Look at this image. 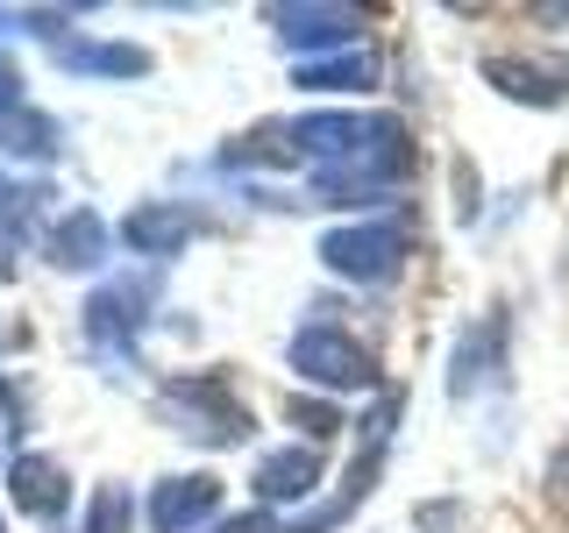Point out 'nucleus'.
<instances>
[{"label":"nucleus","instance_id":"nucleus-1","mask_svg":"<svg viewBox=\"0 0 569 533\" xmlns=\"http://www.w3.org/2000/svg\"><path fill=\"white\" fill-rule=\"evenodd\" d=\"M284 363H292L307 384H320V391H370V384H378V363H370V349L356 342V334L328 328V320L299 328L292 349H284Z\"/></svg>","mask_w":569,"mask_h":533},{"label":"nucleus","instance_id":"nucleus-2","mask_svg":"<svg viewBox=\"0 0 569 533\" xmlns=\"http://www.w3.org/2000/svg\"><path fill=\"white\" fill-rule=\"evenodd\" d=\"M164 420H171L186 441H200V449H236V441L249 434V413L228 399L221 378H178V384L164 391Z\"/></svg>","mask_w":569,"mask_h":533},{"label":"nucleus","instance_id":"nucleus-3","mask_svg":"<svg viewBox=\"0 0 569 533\" xmlns=\"http://www.w3.org/2000/svg\"><path fill=\"white\" fill-rule=\"evenodd\" d=\"M406 257V228L399 221H363V228H335L320 242V263L335 278H356V284H385Z\"/></svg>","mask_w":569,"mask_h":533},{"label":"nucleus","instance_id":"nucleus-4","mask_svg":"<svg viewBox=\"0 0 569 533\" xmlns=\"http://www.w3.org/2000/svg\"><path fill=\"white\" fill-rule=\"evenodd\" d=\"M485 79L498 86L506 100H527V107H556L569 100V58H485Z\"/></svg>","mask_w":569,"mask_h":533},{"label":"nucleus","instance_id":"nucleus-5","mask_svg":"<svg viewBox=\"0 0 569 533\" xmlns=\"http://www.w3.org/2000/svg\"><path fill=\"white\" fill-rule=\"evenodd\" d=\"M498 363H506V313H485L477 328H462V342L449 355V391L456 399H470V391H485L498 378Z\"/></svg>","mask_w":569,"mask_h":533},{"label":"nucleus","instance_id":"nucleus-6","mask_svg":"<svg viewBox=\"0 0 569 533\" xmlns=\"http://www.w3.org/2000/svg\"><path fill=\"white\" fill-rule=\"evenodd\" d=\"M221 512V484L213 476H164L150 491V526L157 533H200Z\"/></svg>","mask_w":569,"mask_h":533},{"label":"nucleus","instance_id":"nucleus-7","mask_svg":"<svg viewBox=\"0 0 569 533\" xmlns=\"http://www.w3.org/2000/svg\"><path fill=\"white\" fill-rule=\"evenodd\" d=\"M142 306H150V278H114V284H100V292L86 299V334H93V342L129 349V334L142 328Z\"/></svg>","mask_w":569,"mask_h":533},{"label":"nucleus","instance_id":"nucleus-8","mask_svg":"<svg viewBox=\"0 0 569 533\" xmlns=\"http://www.w3.org/2000/svg\"><path fill=\"white\" fill-rule=\"evenodd\" d=\"M271 22L292 50H342V43H356L363 14L356 8H271Z\"/></svg>","mask_w":569,"mask_h":533},{"label":"nucleus","instance_id":"nucleus-9","mask_svg":"<svg viewBox=\"0 0 569 533\" xmlns=\"http://www.w3.org/2000/svg\"><path fill=\"white\" fill-rule=\"evenodd\" d=\"M249 484H257L263 512H271V505H299V497H313V484H320V449H278V455H263Z\"/></svg>","mask_w":569,"mask_h":533},{"label":"nucleus","instance_id":"nucleus-10","mask_svg":"<svg viewBox=\"0 0 569 533\" xmlns=\"http://www.w3.org/2000/svg\"><path fill=\"white\" fill-rule=\"evenodd\" d=\"M8 484H14V505H22L29 520H64V505H71V476H64L50 455H14Z\"/></svg>","mask_w":569,"mask_h":533},{"label":"nucleus","instance_id":"nucleus-11","mask_svg":"<svg viewBox=\"0 0 569 533\" xmlns=\"http://www.w3.org/2000/svg\"><path fill=\"white\" fill-rule=\"evenodd\" d=\"M192 228H200V213H186V207H171V200H150V207H136L129 221H121V242H129L136 257H171Z\"/></svg>","mask_w":569,"mask_h":533},{"label":"nucleus","instance_id":"nucleus-12","mask_svg":"<svg viewBox=\"0 0 569 533\" xmlns=\"http://www.w3.org/2000/svg\"><path fill=\"white\" fill-rule=\"evenodd\" d=\"M107 242H114V235H107L100 213H93V207H71L64 221L50 228L43 249H50V263H58V271H93V263L107 257Z\"/></svg>","mask_w":569,"mask_h":533},{"label":"nucleus","instance_id":"nucleus-13","mask_svg":"<svg viewBox=\"0 0 569 533\" xmlns=\"http://www.w3.org/2000/svg\"><path fill=\"white\" fill-rule=\"evenodd\" d=\"M0 157H58V121L22 100H0Z\"/></svg>","mask_w":569,"mask_h":533},{"label":"nucleus","instance_id":"nucleus-14","mask_svg":"<svg viewBox=\"0 0 569 533\" xmlns=\"http://www.w3.org/2000/svg\"><path fill=\"white\" fill-rule=\"evenodd\" d=\"M43 200H50L43 185H14V178H0V278H8L14 249H22V228H29V213Z\"/></svg>","mask_w":569,"mask_h":533},{"label":"nucleus","instance_id":"nucleus-15","mask_svg":"<svg viewBox=\"0 0 569 533\" xmlns=\"http://www.w3.org/2000/svg\"><path fill=\"white\" fill-rule=\"evenodd\" d=\"M370 79H378V64H370L363 50L328 58V64H299V86H307V93H363Z\"/></svg>","mask_w":569,"mask_h":533},{"label":"nucleus","instance_id":"nucleus-16","mask_svg":"<svg viewBox=\"0 0 569 533\" xmlns=\"http://www.w3.org/2000/svg\"><path fill=\"white\" fill-rule=\"evenodd\" d=\"M58 58L71 64V71H150V50H136V43H64Z\"/></svg>","mask_w":569,"mask_h":533},{"label":"nucleus","instance_id":"nucleus-17","mask_svg":"<svg viewBox=\"0 0 569 533\" xmlns=\"http://www.w3.org/2000/svg\"><path fill=\"white\" fill-rule=\"evenodd\" d=\"M129 520H136V497L121 484H107L93 497V512H86V533H129Z\"/></svg>","mask_w":569,"mask_h":533},{"label":"nucleus","instance_id":"nucleus-18","mask_svg":"<svg viewBox=\"0 0 569 533\" xmlns=\"http://www.w3.org/2000/svg\"><path fill=\"white\" fill-rule=\"evenodd\" d=\"M541 491H548V505L556 512H569V441L556 455H548V470H541Z\"/></svg>","mask_w":569,"mask_h":533},{"label":"nucleus","instance_id":"nucleus-19","mask_svg":"<svg viewBox=\"0 0 569 533\" xmlns=\"http://www.w3.org/2000/svg\"><path fill=\"white\" fill-rule=\"evenodd\" d=\"M292 420L307 426L313 441H320V434H335V413H328V405H299V399H292Z\"/></svg>","mask_w":569,"mask_h":533},{"label":"nucleus","instance_id":"nucleus-20","mask_svg":"<svg viewBox=\"0 0 569 533\" xmlns=\"http://www.w3.org/2000/svg\"><path fill=\"white\" fill-rule=\"evenodd\" d=\"M213 533H284V526L271 520V512H242V520H221Z\"/></svg>","mask_w":569,"mask_h":533},{"label":"nucleus","instance_id":"nucleus-21","mask_svg":"<svg viewBox=\"0 0 569 533\" xmlns=\"http://www.w3.org/2000/svg\"><path fill=\"white\" fill-rule=\"evenodd\" d=\"M14 86H22V79H14V64L0 58V100H14Z\"/></svg>","mask_w":569,"mask_h":533},{"label":"nucleus","instance_id":"nucleus-22","mask_svg":"<svg viewBox=\"0 0 569 533\" xmlns=\"http://www.w3.org/2000/svg\"><path fill=\"white\" fill-rule=\"evenodd\" d=\"M562 271H569V249H562Z\"/></svg>","mask_w":569,"mask_h":533},{"label":"nucleus","instance_id":"nucleus-23","mask_svg":"<svg viewBox=\"0 0 569 533\" xmlns=\"http://www.w3.org/2000/svg\"><path fill=\"white\" fill-rule=\"evenodd\" d=\"M0 533H8V520H0Z\"/></svg>","mask_w":569,"mask_h":533}]
</instances>
